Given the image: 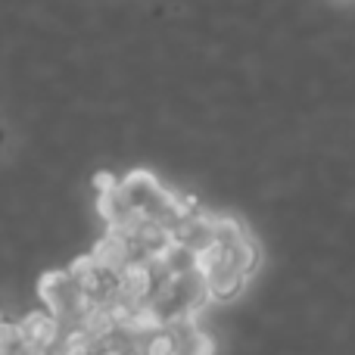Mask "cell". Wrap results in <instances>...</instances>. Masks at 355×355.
Wrapping results in <instances>:
<instances>
[{
	"instance_id": "obj_1",
	"label": "cell",
	"mask_w": 355,
	"mask_h": 355,
	"mask_svg": "<svg viewBox=\"0 0 355 355\" xmlns=\"http://www.w3.org/2000/svg\"><path fill=\"white\" fill-rule=\"evenodd\" d=\"M37 300L41 309L50 312L62 327L66 324H78V318L85 315V309L91 306L87 296L78 290V284L69 277L66 268H50L37 277Z\"/></svg>"
},
{
	"instance_id": "obj_2",
	"label": "cell",
	"mask_w": 355,
	"mask_h": 355,
	"mask_svg": "<svg viewBox=\"0 0 355 355\" xmlns=\"http://www.w3.org/2000/svg\"><path fill=\"white\" fill-rule=\"evenodd\" d=\"M16 327H19V340H22L25 355H50L60 346L62 334H66V327L50 312H44V309L28 312L22 321H16Z\"/></svg>"
},
{
	"instance_id": "obj_3",
	"label": "cell",
	"mask_w": 355,
	"mask_h": 355,
	"mask_svg": "<svg viewBox=\"0 0 355 355\" xmlns=\"http://www.w3.org/2000/svg\"><path fill=\"white\" fill-rule=\"evenodd\" d=\"M91 259L97 262V268L106 271L110 277H119L131 262H137V259H135V250H131V243L122 237V234H116V231H106L103 237L94 243Z\"/></svg>"
},
{
	"instance_id": "obj_4",
	"label": "cell",
	"mask_w": 355,
	"mask_h": 355,
	"mask_svg": "<svg viewBox=\"0 0 355 355\" xmlns=\"http://www.w3.org/2000/svg\"><path fill=\"white\" fill-rule=\"evenodd\" d=\"M141 355H181V352H178L175 334L168 327H162V331H156L153 337H147L141 343Z\"/></svg>"
},
{
	"instance_id": "obj_5",
	"label": "cell",
	"mask_w": 355,
	"mask_h": 355,
	"mask_svg": "<svg viewBox=\"0 0 355 355\" xmlns=\"http://www.w3.org/2000/svg\"><path fill=\"white\" fill-rule=\"evenodd\" d=\"M0 321H3V315H0Z\"/></svg>"
}]
</instances>
